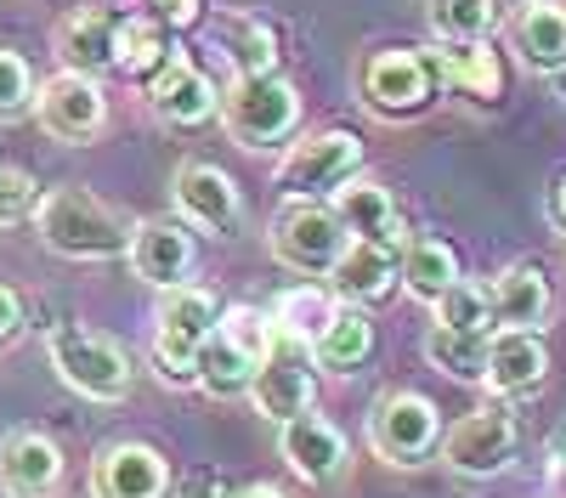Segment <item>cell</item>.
I'll return each instance as SVG.
<instances>
[{
    "label": "cell",
    "mask_w": 566,
    "mask_h": 498,
    "mask_svg": "<svg viewBox=\"0 0 566 498\" xmlns=\"http://www.w3.org/2000/svg\"><path fill=\"white\" fill-rule=\"evenodd\" d=\"M29 215L40 226V244L69 261H108V255H125L130 244V226L119 221V210L91 199L85 188H52L45 199H34Z\"/></svg>",
    "instance_id": "obj_1"
},
{
    "label": "cell",
    "mask_w": 566,
    "mask_h": 498,
    "mask_svg": "<svg viewBox=\"0 0 566 498\" xmlns=\"http://www.w3.org/2000/svg\"><path fill=\"white\" fill-rule=\"evenodd\" d=\"M277 346V329H272V311H255V306H232L216 317V329L205 335L199 346V362H193V380L210 391V396H244L261 357Z\"/></svg>",
    "instance_id": "obj_2"
},
{
    "label": "cell",
    "mask_w": 566,
    "mask_h": 498,
    "mask_svg": "<svg viewBox=\"0 0 566 498\" xmlns=\"http://www.w3.org/2000/svg\"><path fill=\"white\" fill-rule=\"evenodd\" d=\"M216 114L239 148H277L301 125V91L277 74H239Z\"/></svg>",
    "instance_id": "obj_3"
},
{
    "label": "cell",
    "mask_w": 566,
    "mask_h": 498,
    "mask_svg": "<svg viewBox=\"0 0 566 498\" xmlns=\"http://www.w3.org/2000/svg\"><path fill=\"white\" fill-rule=\"evenodd\" d=\"M272 255L290 266V272H306V278H328V266H335L352 244L346 221L335 215V204H317V199H295L272 215V233H266Z\"/></svg>",
    "instance_id": "obj_4"
},
{
    "label": "cell",
    "mask_w": 566,
    "mask_h": 498,
    "mask_svg": "<svg viewBox=\"0 0 566 498\" xmlns=\"http://www.w3.org/2000/svg\"><path fill=\"white\" fill-rule=\"evenodd\" d=\"M216 295L199 289V284H170L159 289V324H154V357H159V369L165 380L176 385H193V362H199V346L205 335L216 329Z\"/></svg>",
    "instance_id": "obj_5"
},
{
    "label": "cell",
    "mask_w": 566,
    "mask_h": 498,
    "mask_svg": "<svg viewBox=\"0 0 566 498\" xmlns=\"http://www.w3.org/2000/svg\"><path fill=\"white\" fill-rule=\"evenodd\" d=\"M45 357H52V374L91 402H119L130 391V357L103 335H85V329L63 324L45 335Z\"/></svg>",
    "instance_id": "obj_6"
},
{
    "label": "cell",
    "mask_w": 566,
    "mask_h": 498,
    "mask_svg": "<svg viewBox=\"0 0 566 498\" xmlns=\"http://www.w3.org/2000/svg\"><path fill=\"white\" fill-rule=\"evenodd\" d=\"M368 442L380 459L391 465H419L431 459L437 442H442V420H437V402L419 396V391H391L386 402H374L368 414Z\"/></svg>",
    "instance_id": "obj_7"
},
{
    "label": "cell",
    "mask_w": 566,
    "mask_h": 498,
    "mask_svg": "<svg viewBox=\"0 0 566 498\" xmlns=\"http://www.w3.org/2000/svg\"><path fill=\"white\" fill-rule=\"evenodd\" d=\"M363 170V142L352 130H317L306 142H295V153L283 159L277 170V188L290 199H323L335 193L340 181H352Z\"/></svg>",
    "instance_id": "obj_8"
},
{
    "label": "cell",
    "mask_w": 566,
    "mask_h": 498,
    "mask_svg": "<svg viewBox=\"0 0 566 498\" xmlns=\"http://www.w3.org/2000/svg\"><path fill=\"white\" fill-rule=\"evenodd\" d=\"M515 436H522L515 431V414L504 402H488L442 436V459L453 476H499L515 459Z\"/></svg>",
    "instance_id": "obj_9"
},
{
    "label": "cell",
    "mask_w": 566,
    "mask_h": 498,
    "mask_svg": "<svg viewBox=\"0 0 566 498\" xmlns=\"http://www.w3.org/2000/svg\"><path fill=\"white\" fill-rule=\"evenodd\" d=\"M34 119L45 125V136H57V142H97L108 103H103V91L91 74L63 68L34 91Z\"/></svg>",
    "instance_id": "obj_10"
},
{
    "label": "cell",
    "mask_w": 566,
    "mask_h": 498,
    "mask_svg": "<svg viewBox=\"0 0 566 498\" xmlns=\"http://www.w3.org/2000/svg\"><path fill=\"white\" fill-rule=\"evenodd\" d=\"M170 193H176V210L193 221V226H205V233H216V239L239 233L244 199H239V188H232L227 170H216V165H205V159H187V165L176 170V181H170Z\"/></svg>",
    "instance_id": "obj_11"
},
{
    "label": "cell",
    "mask_w": 566,
    "mask_h": 498,
    "mask_svg": "<svg viewBox=\"0 0 566 498\" xmlns=\"http://www.w3.org/2000/svg\"><path fill=\"white\" fill-rule=\"evenodd\" d=\"M306 357H312L306 346H295V340L277 335V346L261 357V369H255V380H250L255 414H266L272 425L306 414V407H312V369H306Z\"/></svg>",
    "instance_id": "obj_12"
},
{
    "label": "cell",
    "mask_w": 566,
    "mask_h": 498,
    "mask_svg": "<svg viewBox=\"0 0 566 498\" xmlns=\"http://www.w3.org/2000/svg\"><path fill=\"white\" fill-rule=\"evenodd\" d=\"M437 91V74H431V57L419 52H374L363 63V97L374 114H413L431 103Z\"/></svg>",
    "instance_id": "obj_13"
},
{
    "label": "cell",
    "mask_w": 566,
    "mask_h": 498,
    "mask_svg": "<svg viewBox=\"0 0 566 498\" xmlns=\"http://www.w3.org/2000/svg\"><path fill=\"white\" fill-rule=\"evenodd\" d=\"M170 465L148 442H114L91 465V498H165Z\"/></svg>",
    "instance_id": "obj_14"
},
{
    "label": "cell",
    "mask_w": 566,
    "mask_h": 498,
    "mask_svg": "<svg viewBox=\"0 0 566 498\" xmlns=\"http://www.w3.org/2000/svg\"><path fill=\"white\" fill-rule=\"evenodd\" d=\"M408 244V239H402ZM402 244H374V239H352L346 255L328 266V295H340L346 306H374L397 289V261Z\"/></svg>",
    "instance_id": "obj_15"
},
{
    "label": "cell",
    "mask_w": 566,
    "mask_h": 498,
    "mask_svg": "<svg viewBox=\"0 0 566 498\" xmlns=\"http://www.w3.org/2000/svg\"><path fill=\"white\" fill-rule=\"evenodd\" d=\"M277 453H283V459H290V470H295L301 481H312V487L335 481V476L346 470V436L328 425L323 414H312V407L277 425Z\"/></svg>",
    "instance_id": "obj_16"
},
{
    "label": "cell",
    "mask_w": 566,
    "mask_h": 498,
    "mask_svg": "<svg viewBox=\"0 0 566 498\" xmlns=\"http://www.w3.org/2000/svg\"><path fill=\"white\" fill-rule=\"evenodd\" d=\"M63 481V447L45 431H12L0 442V487L12 498H52Z\"/></svg>",
    "instance_id": "obj_17"
},
{
    "label": "cell",
    "mask_w": 566,
    "mask_h": 498,
    "mask_svg": "<svg viewBox=\"0 0 566 498\" xmlns=\"http://www.w3.org/2000/svg\"><path fill=\"white\" fill-rule=\"evenodd\" d=\"M125 261H130V272L142 284L170 289V284L187 278V266H193V239H187L176 221H136L130 244H125Z\"/></svg>",
    "instance_id": "obj_18"
},
{
    "label": "cell",
    "mask_w": 566,
    "mask_h": 498,
    "mask_svg": "<svg viewBox=\"0 0 566 498\" xmlns=\"http://www.w3.org/2000/svg\"><path fill=\"white\" fill-rule=\"evenodd\" d=\"M549 374V351H544V340L533 335V329H499L493 340H488V385L499 391V396H522V391H533L538 380Z\"/></svg>",
    "instance_id": "obj_19"
},
{
    "label": "cell",
    "mask_w": 566,
    "mask_h": 498,
    "mask_svg": "<svg viewBox=\"0 0 566 498\" xmlns=\"http://www.w3.org/2000/svg\"><path fill=\"white\" fill-rule=\"evenodd\" d=\"M335 215L346 221L352 239H374V244H402V221H397V204L380 181H340L335 188Z\"/></svg>",
    "instance_id": "obj_20"
},
{
    "label": "cell",
    "mask_w": 566,
    "mask_h": 498,
    "mask_svg": "<svg viewBox=\"0 0 566 498\" xmlns=\"http://www.w3.org/2000/svg\"><path fill=\"white\" fill-rule=\"evenodd\" d=\"M488 300H493V329H538L549 317V284L527 261L504 266L493 278V289H488Z\"/></svg>",
    "instance_id": "obj_21"
},
{
    "label": "cell",
    "mask_w": 566,
    "mask_h": 498,
    "mask_svg": "<svg viewBox=\"0 0 566 498\" xmlns=\"http://www.w3.org/2000/svg\"><path fill=\"white\" fill-rule=\"evenodd\" d=\"M148 97H154V114L170 119V125H205V119L221 108L216 85H210L193 63H170V68H159Z\"/></svg>",
    "instance_id": "obj_22"
},
{
    "label": "cell",
    "mask_w": 566,
    "mask_h": 498,
    "mask_svg": "<svg viewBox=\"0 0 566 498\" xmlns=\"http://www.w3.org/2000/svg\"><path fill=\"white\" fill-rule=\"evenodd\" d=\"M57 57L74 74H103L114 63V18L103 7H85L74 18H63L57 29Z\"/></svg>",
    "instance_id": "obj_23"
},
{
    "label": "cell",
    "mask_w": 566,
    "mask_h": 498,
    "mask_svg": "<svg viewBox=\"0 0 566 498\" xmlns=\"http://www.w3.org/2000/svg\"><path fill=\"white\" fill-rule=\"evenodd\" d=\"M317 369H335V374H352L357 362L374 351V324L363 306H335V317L323 324V335L306 346Z\"/></svg>",
    "instance_id": "obj_24"
},
{
    "label": "cell",
    "mask_w": 566,
    "mask_h": 498,
    "mask_svg": "<svg viewBox=\"0 0 566 498\" xmlns=\"http://www.w3.org/2000/svg\"><path fill=\"white\" fill-rule=\"evenodd\" d=\"M431 74L453 91H464V97H482L493 103L499 97V85H504V68L499 57L488 52V40H470V45H448V52L431 57Z\"/></svg>",
    "instance_id": "obj_25"
},
{
    "label": "cell",
    "mask_w": 566,
    "mask_h": 498,
    "mask_svg": "<svg viewBox=\"0 0 566 498\" xmlns=\"http://www.w3.org/2000/svg\"><path fill=\"white\" fill-rule=\"evenodd\" d=\"M515 52L527 57V68H560L566 63V7L555 0H533V7L515 18Z\"/></svg>",
    "instance_id": "obj_26"
},
{
    "label": "cell",
    "mask_w": 566,
    "mask_h": 498,
    "mask_svg": "<svg viewBox=\"0 0 566 498\" xmlns=\"http://www.w3.org/2000/svg\"><path fill=\"white\" fill-rule=\"evenodd\" d=\"M397 278L408 284V295L437 300V295L459 278V255H453L442 239H408V244H402V261H397Z\"/></svg>",
    "instance_id": "obj_27"
},
{
    "label": "cell",
    "mask_w": 566,
    "mask_h": 498,
    "mask_svg": "<svg viewBox=\"0 0 566 498\" xmlns=\"http://www.w3.org/2000/svg\"><path fill=\"white\" fill-rule=\"evenodd\" d=\"M328 317H335V295H323V289H312V284H295L290 295L272 306V329H277L283 340H295V346H312V340L323 335Z\"/></svg>",
    "instance_id": "obj_28"
},
{
    "label": "cell",
    "mask_w": 566,
    "mask_h": 498,
    "mask_svg": "<svg viewBox=\"0 0 566 498\" xmlns=\"http://www.w3.org/2000/svg\"><path fill=\"white\" fill-rule=\"evenodd\" d=\"M437 324L453 329V335H493V300L482 284H470V278H453L437 300Z\"/></svg>",
    "instance_id": "obj_29"
},
{
    "label": "cell",
    "mask_w": 566,
    "mask_h": 498,
    "mask_svg": "<svg viewBox=\"0 0 566 498\" xmlns=\"http://www.w3.org/2000/svg\"><path fill=\"white\" fill-rule=\"evenodd\" d=\"M488 340L493 335H453V329L437 324L431 335H424V357L453 380H482L488 374Z\"/></svg>",
    "instance_id": "obj_30"
},
{
    "label": "cell",
    "mask_w": 566,
    "mask_h": 498,
    "mask_svg": "<svg viewBox=\"0 0 566 498\" xmlns=\"http://www.w3.org/2000/svg\"><path fill=\"white\" fill-rule=\"evenodd\" d=\"M165 63V34H159V18H130V23H114V68L125 74H154Z\"/></svg>",
    "instance_id": "obj_31"
},
{
    "label": "cell",
    "mask_w": 566,
    "mask_h": 498,
    "mask_svg": "<svg viewBox=\"0 0 566 498\" xmlns=\"http://www.w3.org/2000/svg\"><path fill=\"white\" fill-rule=\"evenodd\" d=\"M499 23L493 0H437L431 7V29L448 40V45H470V40H488Z\"/></svg>",
    "instance_id": "obj_32"
},
{
    "label": "cell",
    "mask_w": 566,
    "mask_h": 498,
    "mask_svg": "<svg viewBox=\"0 0 566 498\" xmlns=\"http://www.w3.org/2000/svg\"><path fill=\"white\" fill-rule=\"evenodd\" d=\"M34 68L18 57V52H7L0 45V125H12V119H23V114H34Z\"/></svg>",
    "instance_id": "obj_33"
},
{
    "label": "cell",
    "mask_w": 566,
    "mask_h": 498,
    "mask_svg": "<svg viewBox=\"0 0 566 498\" xmlns=\"http://www.w3.org/2000/svg\"><path fill=\"white\" fill-rule=\"evenodd\" d=\"M34 176H23V170H12V165H0V226H12V221H23L29 210H34Z\"/></svg>",
    "instance_id": "obj_34"
},
{
    "label": "cell",
    "mask_w": 566,
    "mask_h": 498,
    "mask_svg": "<svg viewBox=\"0 0 566 498\" xmlns=\"http://www.w3.org/2000/svg\"><path fill=\"white\" fill-rule=\"evenodd\" d=\"M272 63H277V34L266 23H250L239 45V74H272Z\"/></svg>",
    "instance_id": "obj_35"
},
{
    "label": "cell",
    "mask_w": 566,
    "mask_h": 498,
    "mask_svg": "<svg viewBox=\"0 0 566 498\" xmlns=\"http://www.w3.org/2000/svg\"><path fill=\"white\" fill-rule=\"evenodd\" d=\"M176 498H232V492H227V481L216 470H193V476H181Z\"/></svg>",
    "instance_id": "obj_36"
},
{
    "label": "cell",
    "mask_w": 566,
    "mask_h": 498,
    "mask_svg": "<svg viewBox=\"0 0 566 498\" xmlns=\"http://www.w3.org/2000/svg\"><path fill=\"white\" fill-rule=\"evenodd\" d=\"M148 7H154V18L170 23V29H187V23L199 18V0H148Z\"/></svg>",
    "instance_id": "obj_37"
},
{
    "label": "cell",
    "mask_w": 566,
    "mask_h": 498,
    "mask_svg": "<svg viewBox=\"0 0 566 498\" xmlns=\"http://www.w3.org/2000/svg\"><path fill=\"white\" fill-rule=\"evenodd\" d=\"M18 329H23V300H18L7 284H0V346L18 340Z\"/></svg>",
    "instance_id": "obj_38"
},
{
    "label": "cell",
    "mask_w": 566,
    "mask_h": 498,
    "mask_svg": "<svg viewBox=\"0 0 566 498\" xmlns=\"http://www.w3.org/2000/svg\"><path fill=\"white\" fill-rule=\"evenodd\" d=\"M549 481H555V492L566 498V436H560V447H555V465H549Z\"/></svg>",
    "instance_id": "obj_39"
},
{
    "label": "cell",
    "mask_w": 566,
    "mask_h": 498,
    "mask_svg": "<svg viewBox=\"0 0 566 498\" xmlns=\"http://www.w3.org/2000/svg\"><path fill=\"white\" fill-rule=\"evenodd\" d=\"M232 498H283L272 481H255V487H244V492H232Z\"/></svg>",
    "instance_id": "obj_40"
},
{
    "label": "cell",
    "mask_w": 566,
    "mask_h": 498,
    "mask_svg": "<svg viewBox=\"0 0 566 498\" xmlns=\"http://www.w3.org/2000/svg\"><path fill=\"white\" fill-rule=\"evenodd\" d=\"M555 210H560V221H566V176H560V188H555Z\"/></svg>",
    "instance_id": "obj_41"
}]
</instances>
